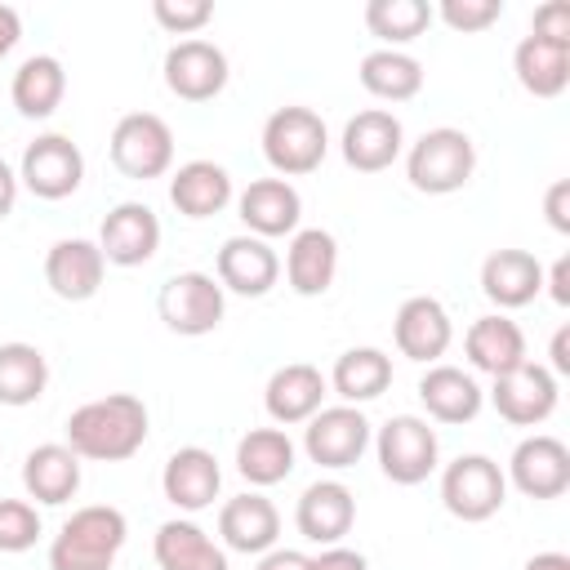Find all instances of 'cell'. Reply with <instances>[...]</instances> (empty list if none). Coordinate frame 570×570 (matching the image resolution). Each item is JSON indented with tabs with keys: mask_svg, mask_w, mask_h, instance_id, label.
<instances>
[{
	"mask_svg": "<svg viewBox=\"0 0 570 570\" xmlns=\"http://www.w3.org/2000/svg\"><path fill=\"white\" fill-rule=\"evenodd\" d=\"M147 441V405L129 392H107L67 414V445L76 459L120 463L134 459Z\"/></svg>",
	"mask_w": 570,
	"mask_h": 570,
	"instance_id": "obj_1",
	"label": "cell"
},
{
	"mask_svg": "<svg viewBox=\"0 0 570 570\" xmlns=\"http://www.w3.org/2000/svg\"><path fill=\"white\" fill-rule=\"evenodd\" d=\"M129 539V521L111 503L76 508L49 543V570H111Z\"/></svg>",
	"mask_w": 570,
	"mask_h": 570,
	"instance_id": "obj_2",
	"label": "cell"
},
{
	"mask_svg": "<svg viewBox=\"0 0 570 570\" xmlns=\"http://www.w3.org/2000/svg\"><path fill=\"white\" fill-rule=\"evenodd\" d=\"M476 169V147L463 129L454 125H441V129H428L410 156H405V178L414 191H428V196H450L459 187H468Z\"/></svg>",
	"mask_w": 570,
	"mask_h": 570,
	"instance_id": "obj_3",
	"label": "cell"
},
{
	"mask_svg": "<svg viewBox=\"0 0 570 570\" xmlns=\"http://www.w3.org/2000/svg\"><path fill=\"white\" fill-rule=\"evenodd\" d=\"M330 151L325 120L312 107H276L263 125V156L281 178H298L321 169Z\"/></svg>",
	"mask_w": 570,
	"mask_h": 570,
	"instance_id": "obj_4",
	"label": "cell"
},
{
	"mask_svg": "<svg viewBox=\"0 0 570 570\" xmlns=\"http://www.w3.org/2000/svg\"><path fill=\"white\" fill-rule=\"evenodd\" d=\"M508 499V476L494 459L485 454H459L454 463H445L441 472V503L450 517L476 525L490 521Z\"/></svg>",
	"mask_w": 570,
	"mask_h": 570,
	"instance_id": "obj_5",
	"label": "cell"
},
{
	"mask_svg": "<svg viewBox=\"0 0 570 570\" xmlns=\"http://www.w3.org/2000/svg\"><path fill=\"white\" fill-rule=\"evenodd\" d=\"M223 285L205 272H178L160 285L156 294V312L165 321V330L183 334V338H200V334H214L223 325Z\"/></svg>",
	"mask_w": 570,
	"mask_h": 570,
	"instance_id": "obj_6",
	"label": "cell"
},
{
	"mask_svg": "<svg viewBox=\"0 0 570 570\" xmlns=\"http://www.w3.org/2000/svg\"><path fill=\"white\" fill-rule=\"evenodd\" d=\"M374 454H379V468L392 485H419L436 472V432L428 428V419L419 414H396L379 428L374 436Z\"/></svg>",
	"mask_w": 570,
	"mask_h": 570,
	"instance_id": "obj_7",
	"label": "cell"
},
{
	"mask_svg": "<svg viewBox=\"0 0 570 570\" xmlns=\"http://www.w3.org/2000/svg\"><path fill=\"white\" fill-rule=\"evenodd\" d=\"M111 165L125 178H160L174 165V129L156 111H129L111 129Z\"/></svg>",
	"mask_w": 570,
	"mask_h": 570,
	"instance_id": "obj_8",
	"label": "cell"
},
{
	"mask_svg": "<svg viewBox=\"0 0 570 570\" xmlns=\"http://www.w3.org/2000/svg\"><path fill=\"white\" fill-rule=\"evenodd\" d=\"M85 178V156L67 134H40L36 142H27L22 165H18V183L40 196V200H67Z\"/></svg>",
	"mask_w": 570,
	"mask_h": 570,
	"instance_id": "obj_9",
	"label": "cell"
},
{
	"mask_svg": "<svg viewBox=\"0 0 570 570\" xmlns=\"http://www.w3.org/2000/svg\"><path fill=\"white\" fill-rule=\"evenodd\" d=\"M303 450L321 468H352L370 450V419L361 405H321L303 428Z\"/></svg>",
	"mask_w": 570,
	"mask_h": 570,
	"instance_id": "obj_10",
	"label": "cell"
},
{
	"mask_svg": "<svg viewBox=\"0 0 570 570\" xmlns=\"http://www.w3.org/2000/svg\"><path fill=\"white\" fill-rule=\"evenodd\" d=\"M490 405L512 428H534L557 410V374L548 365H539V361H521L517 370L494 379Z\"/></svg>",
	"mask_w": 570,
	"mask_h": 570,
	"instance_id": "obj_11",
	"label": "cell"
},
{
	"mask_svg": "<svg viewBox=\"0 0 570 570\" xmlns=\"http://www.w3.org/2000/svg\"><path fill=\"white\" fill-rule=\"evenodd\" d=\"M98 249L116 267H142L160 249V218L142 200H120L98 227Z\"/></svg>",
	"mask_w": 570,
	"mask_h": 570,
	"instance_id": "obj_12",
	"label": "cell"
},
{
	"mask_svg": "<svg viewBox=\"0 0 570 570\" xmlns=\"http://www.w3.org/2000/svg\"><path fill=\"white\" fill-rule=\"evenodd\" d=\"M165 85L183 102H209L227 85V53L209 40H178L165 53Z\"/></svg>",
	"mask_w": 570,
	"mask_h": 570,
	"instance_id": "obj_13",
	"label": "cell"
},
{
	"mask_svg": "<svg viewBox=\"0 0 570 570\" xmlns=\"http://www.w3.org/2000/svg\"><path fill=\"white\" fill-rule=\"evenodd\" d=\"M392 338H396V352L405 361H419V365H436L454 338V325H450V312L441 307V298L432 294H414L396 307V321H392Z\"/></svg>",
	"mask_w": 570,
	"mask_h": 570,
	"instance_id": "obj_14",
	"label": "cell"
},
{
	"mask_svg": "<svg viewBox=\"0 0 570 570\" xmlns=\"http://www.w3.org/2000/svg\"><path fill=\"white\" fill-rule=\"evenodd\" d=\"M508 481L525 499H561L570 490V450L557 436H525L508 459Z\"/></svg>",
	"mask_w": 570,
	"mask_h": 570,
	"instance_id": "obj_15",
	"label": "cell"
},
{
	"mask_svg": "<svg viewBox=\"0 0 570 570\" xmlns=\"http://www.w3.org/2000/svg\"><path fill=\"white\" fill-rule=\"evenodd\" d=\"M240 223L249 227V236L272 240V236H294L298 218H303V196L289 178H254L240 196H236Z\"/></svg>",
	"mask_w": 570,
	"mask_h": 570,
	"instance_id": "obj_16",
	"label": "cell"
},
{
	"mask_svg": "<svg viewBox=\"0 0 570 570\" xmlns=\"http://www.w3.org/2000/svg\"><path fill=\"white\" fill-rule=\"evenodd\" d=\"M401 142H405V129L392 111L383 107H370V111H356L347 125H343V160L356 169V174H379L387 169L396 156H401Z\"/></svg>",
	"mask_w": 570,
	"mask_h": 570,
	"instance_id": "obj_17",
	"label": "cell"
},
{
	"mask_svg": "<svg viewBox=\"0 0 570 570\" xmlns=\"http://www.w3.org/2000/svg\"><path fill=\"white\" fill-rule=\"evenodd\" d=\"M102 272H107V258H102L98 240H85V236L53 240L45 254V285L67 303L94 298L102 285Z\"/></svg>",
	"mask_w": 570,
	"mask_h": 570,
	"instance_id": "obj_18",
	"label": "cell"
},
{
	"mask_svg": "<svg viewBox=\"0 0 570 570\" xmlns=\"http://www.w3.org/2000/svg\"><path fill=\"white\" fill-rule=\"evenodd\" d=\"M352 521H356V499H352V490L343 481H312L298 494L294 525H298L303 539H312L321 548H334V543H343Z\"/></svg>",
	"mask_w": 570,
	"mask_h": 570,
	"instance_id": "obj_19",
	"label": "cell"
},
{
	"mask_svg": "<svg viewBox=\"0 0 570 570\" xmlns=\"http://www.w3.org/2000/svg\"><path fill=\"white\" fill-rule=\"evenodd\" d=\"M281 276V258L258 236H227L218 249V285L240 298H263Z\"/></svg>",
	"mask_w": 570,
	"mask_h": 570,
	"instance_id": "obj_20",
	"label": "cell"
},
{
	"mask_svg": "<svg viewBox=\"0 0 570 570\" xmlns=\"http://www.w3.org/2000/svg\"><path fill=\"white\" fill-rule=\"evenodd\" d=\"M218 485H223V468L218 459L205 450V445H183L165 459V472H160V490L174 508L183 512H200L218 499Z\"/></svg>",
	"mask_w": 570,
	"mask_h": 570,
	"instance_id": "obj_21",
	"label": "cell"
},
{
	"mask_svg": "<svg viewBox=\"0 0 570 570\" xmlns=\"http://www.w3.org/2000/svg\"><path fill=\"white\" fill-rule=\"evenodd\" d=\"M325 392H330V383H325V374H321L316 365H307V361H289V365H281V370L267 379V387H263V405H267L272 423L294 428V423H307V419L321 410Z\"/></svg>",
	"mask_w": 570,
	"mask_h": 570,
	"instance_id": "obj_22",
	"label": "cell"
},
{
	"mask_svg": "<svg viewBox=\"0 0 570 570\" xmlns=\"http://www.w3.org/2000/svg\"><path fill=\"white\" fill-rule=\"evenodd\" d=\"M218 534L232 552H245V557H263L276 548V534H281V512L267 494H236L223 503L218 512Z\"/></svg>",
	"mask_w": 570,
	"mask_h": 570,
	"instance_id": "obj_23",
	"label": "cell"
},
{
	"mask_svg": "<svg viewBox=\"0 0 570 570\" xmlns=\"http://www.w3.org/2000/svg\"><path fill=\"white\" fill-rule=\"evenodd\" d=\"M334 272H338V240L325 227H298L289 236V249H285L289 289L303 298H316L334 285Z\"/></svg>",
	"mask_w": 570,
	"mask_h": 570,
	"instance_id": "obj_24",
	"label": "cell"
},
{
	"mask_svg": "<svg viewBox=\"0 0 570 570\" xmlns=\"http://www.w3.org/2000/svg\"><path fill=\"white\" fill-rule=\"evenodd\" d=\"M543 289V263L530 249H494L481 263V294L494 307H525Z\"/></svg>",
	"mask_w": 570,
	"mask_h": 570,
	"instance_id": "obj_25",
	"label": "cell"
},
{
	"mask_svg": "<svg viewBox=\"0 0 570 570\" xmlns=\"http://www.w3.org/2000/svg\"><path fill=\"white\" fill-rule=\"evenodd\" d=\"M419 401L436 423H472L485 405V392L459 365H428V374L419 379Z\"/></svg>",
	"mask_w": 570,
	"mask_h": 570,
	"instance_id": "obj_26",
	"label": "cell"
},
{
	"mask_svg": "<svg viewBox=\"0 0 570 570\" xmlns=\"http://www.w3.org/2000/svg\"><path fill=\"white\" fill-rule=\"evenodd\" d=\"M463 352H468L472 370L499 379V374H508V370H517V365L525 361V334H521V325L508 321L503 312L476 316V321L468 325V334H463Z\"/></svg>",
	"mask_w": 570,
	"mask_h": 570,
	"instance_id": "obj_27",
	"label": "cell"
},
{
	"mask_svg": "<svg viewBox=\"0 0 570 570\" xmlns=\"http://www.w3.org/2000/svg\"><path fill=\"white\" fill-rule=\"evenodd\" d=\"M22 485L36 503H67L76 490H80V459L71 454L67 441H45L36 450H27L22 459Z\"/></svg>",
	"mask_w": 570,
	"mask_h": 570,
	"instance_id": "obj_28",
	"label": "cell"
},
{
	"mask_svg": "<svg viewBox=\"0 0 570 570\" xmlns=\"http://www.w3.org/2000/svg\"><path fill=\"white\" fill-rule=\"evenodd\" d=\"M169 200L183 218H209L232 200V174L214 160H187L169 178Z\"/></svg>",
	"mask_w": 570,
	"mask_h": 570,
	"instance_id": "obj_29",
	"label": "cell"
},
{
	"mask_svg": "<svg viewBox=\"0 0 570 570\" xmlns=\"http://www.w3.org/2000/svg\"><path fill=\"white\" fill-rule=\"evenodd\" d=\"M512 71H517V80H521L525 94L557 98L570 85V45L543 40V36H525L512 49Z\"/></svg>",
	"mask_w": 570,
	"mask_h": 570,
	"instance_id": "obj_30",
	"label": "cell"
},
{
	"mask_svg": "<svg viewBox=\"0 0 570 570\" xmlns=\"http://www.w3.org/2000/svg\"><path fill=\"white\" fill-rule=\"evenodd\" d=\"M160 570H227V552L196 521H165L151 539Z\"/></svg>",
	"mask_w": 570,
	"mask_h": 570,
	"instance_id": "obj_31",
	"label": "cell"
},
{
	"mask_svg": "<svg viewBox=\"0 0 570 570\" xmlns=\"http://www.w3.org/2000/svg\"><path fill=\"white\" fill-rule=\"evenodd\" d=\"M62 94H67V71H62V62L53 53H31L13 71V85H9V98H13L18 116H27V120L53 116Z\"/></svg>",
	"mask_w": 570,
	"mask_h": 570,
	"instance_id": "obj_32",
	"label": "cell"
},
{
	"mask_svg": "<svg viewBox=\"0 0 570 570\" xmlns=\"http://www.w3.org/2000/svg\"><path fill=\"white\" fill-rule=\"evenodd\" d=\"M387 383H392V356L379 347H347L330 370V387L343 396V405H365L383 396Z\"/></svg>",
	"mask_w": 570,
	"mask_h": 570,
	"instance_id": "obj_33",
	"label": "cell"
},
{
	"mask_svg": "<svg viewBox=\"0 0 570 570\" xmlns=\"http://www.w3.org/2000/svg\"><path fill=\"white\" fill-rule=\"evenodd\" d=\"M236 472L249 485H276L294 472V441L281 428H249L236 441Z\"/></svg>",
	"mask_w": 570,
	"mask_h": 570,
	"instance_id": "obj_34",
	"label": "cell"
},
{
	"mask_svg": "<svg viewBox=\"0 0 570 570\" xmlns=\"http://www.w3.org/2000/svg\"><path fill=\"white\" fill-rule=\"evenodd\" d=\"M361 85L365 94L383 98V102H410L423 89V62L405 49H370L361 58Z\"/></svg>",
	"mask_w": 570,
	"mask_h": 570,
	"instance_id": "obj_35",
	"label": "cell"
},
{
	"mask_svg": "<svg viewBox=\"0 0 570 570\" xmlns=\"http://www.w3.org/2000/svg\"><path fill=\"white\" fill-rule=\"evenodd\" d=\"M49 361L36 343H0V405H31L45 396Z\"/></svg>",
	"mask_w": 570,
	"mask_h": 570,
	"instance_id": "obj_36",
	"label": "cell"
},
{
	"mask_svg": "<svg viewBox=\"0 0 570 570\" xmlns=\"http://www.w3.org/2000/svg\"><path fill=\"white\" fill-rule=\"evenodd\" d=\"M432 22V4L428 0H370L365 4V27L383 40V49L410 45L428 31Z\"/></svg>",
	"mask_w": 570,
	"mask_h": 570,
	"instance_id": "obj_37",
	"label": "cell"
},
{
	"mask_svg": "<svg viewBox=\"0 0 570 570\" xmlns=\"http://www.w3.org/2000/svg\"><path fill=\"white\" fill-rule=\"evenodd\" d=\"M40 539V512L27 499H0V552H27Z\"/></svg>",
	"mask_w": 570,
	"mask_h": 570,
	"instance_id": "obj_38",
	"label": "cell"
},
{
	"mask_svg": "<svg viewBox=\"0 0 570 570\" xmlns=\"http://www.w3.org/2000/svg\"><path fill=\"white\" fill-rule=\"evenodd\" d=\"M432 18H441L450 31H485L503 18V0H441L432 9Z\"/></svg>",
	"mask_w": 570,
	"mask_h": 570,
	"instance_id": "obj_39",
	"label": "cell"
},
{
	"mask_svg": "<svg viewBox=\"0 0 570 570\" xmlns=\"http://www.w3.org/2000/svg\"><path fill=\"white\" fill-rule=\"evenodd\" d=\"M151 18H156L169 36H196V31L214 18V4H209V0H156V4H151Z\"/></svg>",
	"mask_w": 570,
	"mask_h": 570,
	"instance_id": "obj_40",
	"label": "cell"
},
{
	"mask_svg": "<svg viewBox=\"0 0 570 570\" xmlns=\"http://www.w3.org/2000/svg\"><path fill=\"white\" fill-rule=\"evenodd\" d=\"M530 36L570 45V4H566V0H543V4L534 9V18H530Z\"/></svg>",
	"mask_w": 570,
	"mask_h": 570,
	"instance_id": "obj_41",
	"label": "cell"
},
{
	"mask_svg": "<svg viewBox=\"0 0 570 570\" xmlns=\"http://www.w3.org/2000/svg\"><path fill=\"white\" fill-rule=\"evenodd\" d=\"M307 570H370V561L361 552L334 543V548H321L316 557H307Z\"/></svg>",
	"mask_w": 570,
	"mask_h": 570,
	"instance_id": "obj_42",
	"label": "cell"
},
{
	"mask_svg": "<svg viewBox=\"0 0 570 570\" xmlns=\"http://www.w3.org/2000/svg\"><path fill=\"white\" fill-rule=\"evenodd\" d=\"M543 209H548V223H552V232H570V183L566 178H557L552 187H548V196H543Z\"/></svg>",
	"mask_w": 570,
	"mask_h": 570,
	"instance_id": "obj_43",
	"label": "cell"
},
{
	"mask_svg": "<svg viewBox=\"0 0 570 570\" xmlns=\"http://www.w3.org/2000/svg\"><path fill=\"white\" fill-rule=\"evenodd\" d=\"M543 285H548V294H552L557 307H570V254H561L552 263V272L543 276Z\"/></svg>",
	"mask_w": 570,
	"mask_h": 570,
	"instance_id": "obj_44",
	"label": "cell"
},
{
	"mask_svg": "<svg viewBox=\"0 0 570 570\" xmlns=\"http://www.w3.org/2000/svg\"><path fill=\"white\" fill-rule=\"evenodd\" d=\"M254 570H307V557L303 552H294V548H272V552H263L258 557V566Z\"/></svg>",
	"mask_w": 570,
	"mask_h": 570,
	"instance_id": "obj_45",
	"label": "cell"
},
{
	"mask_svg": "<svg viewBox=\"0 0 570 570\" xmlns=\"http://www.w3.org/2000/svg\"><path fill=\"white\" fill-rule=\"evenodd\" d=\"M22 40V18L13 4H0V58Z\"/></svg>",
	"mask_w": 570,
	"mask_h": 570,
	"instance_id": "obj_46",
	"label": "cell"
},
{
	"mask_svg": "<svg viewBox=\"0 0 570 570\" xmlns=\"http://www.w3.org/2000/svg\"><path fill=\"white\" fill-rule=\"evenodd\" d=\"M552 374H570V325H561L557 334H552Z\"/></svg>",
	"mask_w": 570,
	"mask_h": 570,
	"instance_id": "obj_47",
	"label": "cell"
},
{
	"mask_svg": "<svg viewBox=\"0 0 570 570\" xmlns=\"http://www.w3.org/2000/svg\"><path fill=\"white\" fill-rule=\"evenodd\" d=\"M13 200H18V174L0 160V218H9V214H13Z\"/></svg>",
	"mask_w": 570,
	"mask_h": 570,
	"instance_id": "obj_48",
	"label": "cell"
},
{
	"mask_svg": "<svg viewBox=\"0 0 570 570\" xmlns=\"http://www.w3.org/2000/svg\"><path fill=\"white\" fill-rule=\"evenodd\" d=\"M521 570H570V557L566 552H534Z\"/></svg>",
	"mask_w": 570,
	"mask_h": 570,
	"instance_id": "obj_49",
	"label": "cell"
}]
</instances>
